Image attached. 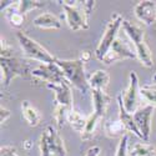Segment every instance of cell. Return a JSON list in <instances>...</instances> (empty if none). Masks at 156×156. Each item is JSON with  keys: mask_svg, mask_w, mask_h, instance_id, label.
Returning a JSON list of instances; mask_svg holds the SVG:
<instances>
[{"mask_svg": "<svg viewBox=\"0 0 156 156\" xmlns=\"http://www.w3.org/2000/svg\"><path fill=\"white\" fill-rule=\"evenodd\" d=\"M39 146H40L41 156H66L64 141L55 127L51 125H48L43 131Z\"/></svg>", "mask_w": 156, "mask_h": 156, "instance_id": "5b68a950", "label": "cell"}, {"mask_svg": "<svg viewBox=\"0 0 156 156\" xmlns=\"http://www.w3.org/2000/svg\"><path fill=\"white\" fill-rule=\"evenodd\" d=\"M118 106H119V120L122 122L125 129L129 130L130 133H133L134 135H136L137 137H140L142 140L141 134H140V131L136 127V124H135V120H134V115L130 114L125 109V106H124V104H122V95L121 94L118 95Z\"/></svg>", "mask_w": 156, "mask_h": 156, "instance_id": "5bb4252c", "label": "cell"}, {"mask_svg": "<svg viewBox=\"0 0 156 156\" xmlns=\"http://www.w3.org/2000/svg\"><path fill=\"white\" fill-rule=\"evenodd\" d=\"M154 106L146 105L144 108H140L134 112V120L136 124V127L141 134L142 141L149 142L150 134H151V118L154 112Z\"/></svg>", "mask_w": 156, "mask_h": 156, "instance_id": "30bf717a", "label": "cell"}, {"mask_svg": "<svg viewBox=\"0 0 156 156\" xmlns=\"http://www.w3.org/2000/svg\"><path fill=\"white\" fill-rule=\"evenodd\" d=\"M140 96L144 98L149 102V105L156 108V89H154L151 85L140 87Z\"/></svg>", "mask_w": 156, "mask_h": 156, "instance_id": "d4e9b609", "label": "cell"}, {"mask_svg": "<svg viewBox=\"0 0 156 156\" xmlns=\"http://www.w3.org/2000/svg\"><path fill=\"white\" fill-rule=\"evenodd\" d=\"M95 4L96 2H94V0H89V2H81V5H83V9L85 11V14L86 16L90 19V15H91V12L95 8Z\"/></svg>", "mask_w": 156, "mask_h": 156, "instance_id": "83f0119b", "label": "cell"}, {"mask_svg": "<svg viewBox=\"0 0 156 156\" xmlns=\"http://www.w3.org/2000/svg\"><path fill=\"white\" fill-rule=\"evenodd\" d=\"M122 95V94H121ZM139 95H140V87H139V77L135 71H130L129 75V86L125 90L122 95V104L125 109L131 114L135 112L139 108Z\"/></svg>", "mask_w": 156, "mask_h": 156, "instance_id": "9c48e42d", "label": "cell"}, {"mask_svg": "<svg viewBox=\"0 0 156 156\" xmlns=\"http://www.w3.org/2000/svg\"><path fill=\"white\" fill-rule=\"evenodd\" d=\"M31 77L44 81L46 84H59L62 83L65 79L64 71L60 69V66L55 62L51 64H41L37 65L36 68L31 70Z\"/></svg>", "mask_w": 156, "mask_h": 156, "instance_id": "ba28073f", "label": "cell"}, {"mask_svg": "<svg viewBox=\"0 0 156 156\" xmlns=\"http://www.w3.org/2000/svg\"><path fill=\"white\" fill-rule=\"evenodd\" d=\"M12 4H14V2H2V5H0V10H5L6 6H11Z\"/></svg>", "mask_w": 156, "mask_h": 156, "instance_id": "1f68e13d", "label": "cell"}, {"mask_svg": "<svg viewBox=\"0 0 156 156\" xmlns=\"http://www.w3.org/2000/svg\"><path fill=\"white\" fill-rule=\"evenodd\" d=\"M122 29L126 33V35L130 37V40L133 41V44L135 45V51L136 55L140 60V62L146 68H152L154 66V60H152V54L151 50L147 46L146 41H145V31L142 28L137 27V25L130 23L127 20L122 21Z\"/></svg>", "mask_w": 156, "mask_h": 156, "instance_id": "7a4b0ae2", "label": "cell"}, {"mask_svg": "<svg viewBox=\"0 0 156 156\" xmlns=\"http://www.w3.org/2000/svg\"><path fill=\"white\" fill-rule=\"evenodd\" d=\"M16 37H18L19 44L23 49V53L25 54V56H28L33 60H36V61H40L43 64H51V62L56 61L58 58L51 55L43 45L33 40V39L30 36H28L25 33L19 31L16 34Z\"/></svg>", "mask_w": 156, "mask_h": 156, "instance_id": "277c9868", "label": "cell"}, {"mask_svg": "<svg viewBox=\"0 0 156 156\" xmlns=\"http://www.w3.org/2000/svg\"><path fill=\"white\" fill-rule=\"evenodd\" d=\"M6 18H8L10 25L11 27H14V28H20L21 25L24 24V20H25V16L21 15L20 12L18 11V3L14 5V10H12V12L11 11L6 12Z\"/></svg>", "mask_w": 156, "mask_h": 156, "instance_id": "cb8c5ba5", "label": "cell"}, {"mask_svg": "<svg viewBox=\"0 0 156 156\" xmlns=\"http://www.w3.org/2000/svg\"><path fill=\"white\" fill-rule=\"evenodd\" d=\"M86 121H87V118H84V116L77 112L75 110H71L68 115V122L70 124V126L75 130L77 133H81L84 131V129L86 126Z\"/></svg>", "mask_w": 156, "mask_h": 156, "instance_id": "ffe728a7", "label": "cell"}, {"mask_svg": "<svg viewBox=\"0 0 156 156\" xmlns=\"http://www.w3.org/2000/svg\"><path fill=\"white\" fill-rule=\"evenodd\" d=\"M21 111H23L24 119L27 120V122L30 126L35 127V126H37L39 124H40V121H41L40 114L37 112V110L31 105L28 100L23 101V104H21Z\"/></svg>", "mask_w": 156, "mask_h": 156, "instance_id": "ac0fdd59", "label": "cell"}, {"mask_svg": "<svg viewBox=\"0 0 156 156\" xmlns=\"http://www.w3.org/2000/svg\"><path fill=\"white\" fill-rule=\"evenodd\" d=\"M125 126L122 125V122L120 120L118 121H109L106 122L105 125V131L108 134V136H111V137H116V136H124L126 134H124L125 131Z\"/></svg>", "mask_w": 156, "mask_h": 156, "instance_id": "603a6c76", "label": "cell"}, {"mask_svg": "<svg viewBox=\"0 0 156 156\" xmlns=\"http://www.w3.org/2000/svg\"><path fill=\"white\" fill-rule=\"evenodd\" d=\"M122 16L120 14H118V12H115V14H112L111 19L109 20L106 28H105V31H104L102 36H101V40L98 45V48L95 49V58L100 61L104 60V58L106 56V54L109 53V50L111 48V45L114 44V41L116 40V35H118V31L119 29L121 28L122 25Z\"/></svg>", "mask_w": 156, "mask_h": 156, "instance_id": "8992f818", "label": "cell"}, {"mask_svg": "<svg viewBox=\"0 0 156 156\" xmlns=\"http://www.w3.org/2000/svg\"><path fill=\"white\" fill-rule=\"evenodd\" d=\"M100 119H101V118H100L98 114H95V112H93V114L87 118L86 126H85L84 131H83V134H81V140H83V141H87V140H90V139L93 137L94 131H95V127H96V125H98V122H99Z\"/></svg>", "mask_w": 156, "mask_h": 156, "instance_id": "44dd1931", "label": "cell"}, {"mask_svg": "<svg viewBox=\"0 0 156 156\" xmlns=\"http://www.w3.org/2000/svg\"><path fill=\"white\" fill-rule=\"evenodd\" d=\"M45 5L44 2H39V0H21L18 2V11L21 15L25 16V14L34 9H40Z\"/></svg>", "mask_w": 156, "mask_h": 156, "instance_id": "7402d4cb", "label": "cell"}, {"mask_svg": "<svg viewBox=\"0 0 156 156\" xmlns=\"http://www.w3.org/2000/svg\"><path fill=\"white\" fill-rule=\"evenodd\" d=\"M134 14L145 25H152L156 21V2L144 0L139 2L134 8Z\"/></svg>", "mask_w": 156, "mask_h": 156, "instance_id": "4fadbf2b", "label": "cell"}, {"mask_svg": "<svg viewBox=\"0 0 156 156\" xmlns=\"http://www.w3.org/2000/svg\"><path fill=\"white\" fill-rule=\"evenodd\" d=\"M110 81V76L105 70H96L87 79L89 86L91 90H102L105 91Z\"/></svg>", "mask_w": 156, "mask_h": 156, "instance_id": "2e32d148", "label": "cell"}, {"mask_svg": "<svg viewBox=\"0 0 156 156\" xmlns=\"http://www.w3.org/2000/svg\"><path fill=\"white\" fill-rule=\"evenodd\" d=\"M127 145H129V136L124 135L120 139V142L116 149V154L115 156H127Z\"/></svg>", "mask_w": 156, "mask_h": 156, "instance_id": "4316f807", "label": "cell"}, {"mask_svg": "<svg viewBox=\"0 0 156 156\" xmlns=\"http://www.w3.org/2000/svg\"><path fill=\"white\" fill-rule=\"evenodd\" d=\"M10 116H11L10 110H8V109L2 106V109H0V122H2V124L6 122V120L10 118Z\"/></svg>", "mask_w": 156, "mask_h": 156, "instance_id": "f546056e", "label": "cell"}, {"mask_svg": "<svg viewBox=\"0 0 156 156\" xmlns=\"http://www.w3.org/2000/svg\"><path fill=\"white\" fill-rule=\"evenodd\" d=\"M137 58L136 51H133V49L130 48L126 43H124L121 39H116L114 41V44L111 45L109 53L106 54V56L104 58L102 62L104 64H112L115 61L119 60H125V59H135Z\"/></svg>", "mask_w": 156, "mask_h": 156, "instance_id": "8fae6325", "label": "cell"}, {"mask_svg": "<svg viewBox=\"0 0 156 156\" xmlns=\"http://www.w3.org/2000/svg\"><path fill=\"white\" fill-rule=\"evenodd\" d=\"M0 68H2V80L5 87H8L16 76L29 79L33 70L30 69L29 62L15 56L12 54V50L2 53V55H0Z\"/></svg>", "mask_w": 156, "mask_h": 156, "instance_id": "6da1fadb", "label": "cell"}, {"mask_svg": "<svg viewBox=\"0 0 156 156\" xmlns=\"http://www.w3.org/2000/svg\"><path fill=\"white\" fill-rule=\"evenodd\" d=\"M15 156H19V155H15Z\"/></svg>", "mask_w": 156, "mask_h": 156, "instance_id": "e575fe53", "label": "cell"}, {"mask_svg": "<svg viewBox=\"0 0 156 156\" xmlns=\"http://www.w3.org/2000/svg\"><path fill=\"white\" fill-rule=\"evenodd\" d=\"M93 102H94V112L98 114L102 119L110 104V96L102 90H93Z\"/></svg>", "mask_w": 156, "mask_h": 156, "instance_id": "9a60e30c", "label": "cell"}, {"mask_svg": "<svg viewBox=\"0 0 156 156\" xmlns=\"http://www.w3.org/2000/svg\"><path fill=\"white\" fill-rule=\"evenodd\" d=\"M70 83L68 80H64L59 84H46L48 89L53 90L55 94V102L56 105H61L68 108L70 111L73 110V94L70 89Z\"/></svg>", "mask_w": 156, "mask_h": 156, "instance_id": "7c38bea8", "label": "cell"}, {"mask_svg": "<svg viewBox=\"0 0 156 156\" xmlns=\"http://www.w3.org/2000/svg\"><path fill=\"white\" fill-rule=\"evenodd\" d=\"M56 64L64 71L65 79L73 86H75L83 94H85L87 91V89L90 86L86 80V76H85V68H84L85 62L81 59H75V60L56 59Z\"/></svg>", "mask_w": 156, "mask_h": 156, "instance_id": "3957f363", "label": "cell"}, {"mask_svg": "<svg viewBox=\"0 0 156 156\" xmlns=\"http://www.w3.org/2000/svg\"><path fill=\"white\" fill-rule=\"evenodd\" d=\"M34 25L40 29H60L61 21L50 12H44V14L37 15L34 19Z\"/></svg>", "mask_w": 156, "mask_h": 156, "instance_id": "e0dca14e", "label": "cell"}, {"mask_svg": "<svg viewBox=\"0 0 156 156\" xmlns=\"http://www.w3.org/2000/svg\"><path fill=\"white\" fill-rule=\"evenodd\" d=\"M100 154V147L99 146H93V147H90L86 152L85 156H99Z\"/></svg>", "mask_w": 156, "mask_h": 156, "instance_id": "4dcf8cb0", "label": "cell"}, {"mask_svg": "<svg viewBox=\"0 0 156 156\" xmlns=\"http://www.w3.org/2000/svg\"><path fill=\"white\" fill-rule=\"evenodd\" d=\"M151 86H152L154 89H156V75L154 76V79H152V84H151Z\"/></svg>", "mask_w": 156, "mask_h": 156, "instance_id": "836d02e7", "label": "cell"}, {"mask_svg": "<svg viewBox=\"0 0 156 156\" xmlns=\"http://www.w3.org/2000/svg\"><path fill=\"white\" fill-rule=\"evenodd\" d=\"M0 152H2V156H15L16 149L14 146H2Z\"/></svg>", "mask_w": 156, "mask_h": 156, "instance_id": "f1b7e54d", "label": "cell"}, {"mask_svg": "<svg viewBox=\"0 0 156 156\" xmlns=\"http://www.w3.org/2000/svg\"><path fill=\"white\" fill-rule=\"evenodd\" d=\"M130 156H156V145L149 142H137L129 152Z\"/></svg>", "mask_w": 156, "mask_h": 156, "instance_id": "d6986e66", "label": "cell"}, {"mask_svg": "<svg viewBox=\"0 0 156 156\" xmlns=\"http://www.w3.org/2000/svg\"><path fill=\"white\" fill-rule=\"evenodd\" d=\"M80 59H81L84 62L87 61V60L90 59V53H89V51H84V53H83V56H81Z\"/></svg>", "mask_w": 156, "mask_h": 156, "instance_id": "d6a6232c", "label": "cell"}, {"mask_svg": "<svg viewBox=\"0 0 156 156\" xmlns=\"http://www.w3.org/2000/svg\"><path fill=\"white\" fill-rule=\"evenodd\" d=\"M65 11L68 27L73 31L89 29V18L83 9L81 2H59Z\"/></svg>", "mask_w": 156, "mask_h": 156, "instance_id": "52a82bcc", "label": "cell"}, {"mask_svg": "<svg viewBox=\"0 0 156 156\" xmlns=\"http://www.w3.org/2000/svg\"><path fill=\"white\" fill-rule=\"evenodd\" d=\"M70 110L65 106L61 105H56L55 106V120L59 127H62L65 125V121H68V115H69Z\"/></svg>", "mask_w": 156, "mask_h": 156, "instance_id": "484cf974", "label": "cell"}]
</instances>
